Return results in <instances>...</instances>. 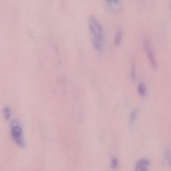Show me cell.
Masks as SVG:
<instances>
[{
  "mask_svg": "<svg viewBox=\"0 0 171 171\" xmlns=\"http://www.w3.org/2000/svg\"><path fill=\"white\" fill-rule=\"evenodd\" d=\"M122 31H118L116 33L114 40V44L116 46L118 47L120 45L122 40Z\"/></svg>",
  "mask_w": 171,
  "mask_h": 171,
  "instance_id": "cell-6",
  "label": "cell"
},
{
  "mask_svg": "<svg viewBox=\"0 0 171 171\" xmlns=\"http://www.w3.org/2000/svg\"><path fill=\"white\" fill-rule=\"evenodd\" d=\"M165 158L167 160L168 163L170 164L171 157L170 151L168 148H166L165 150Z\"/></svg>",
  "mask_w": 171,
  "mask_h": 171,
  "instance_id": "cell-10",
  "label": "cell"
},
{
  "mask_svg": "<svg viewBox=\"0 0 171 171\" xmlns=\"http://www.w3.org/2000/svg\"><path fill=\"white\" fill-rule=\"evenodd\" d=\"M107 3L110 4H116L119 3V0H106Z\"/></svg>",
  "mask_w": 171,
  "mask_h": 171,
  "instance_id": "cell-12",
  "label": "cell"
},
{
  "mask_svg": "<svg viewBox=\"0 0 171 171\" xmlns=\"http://www.w3.org/2000/svg\"><path fill=\"white\" fill-rule=\"evenodd\" d=\"M150 165V162L146 158H142L138 161L136 167V170L138 171H147Z\"/></svg>",
  "mask_w": 171,
  "mask_h": 171,
  "instance_id": "cell-4",
  "label": "cell"
},
{
  "mask_svg": "<svg viewBox=\"0 0 171 171\" xmlns=\"http://www.w3.org/2000/svg\"><path fill=\"white\" fill-rule=\"evenodd\" d=\"M138 92L139 95L144 96L145 95L146 93V89L144 83L140 82L139 83L138 86Z\"/></svg>",
  "mask_w": 171,
  "mask_h": 171,
  "instance_id": "cell-7",
  "label": "cell"
},
{
  "mask_svg": "<svg viewBox=\"0 0 171 171\" xmlns=\"http://www.w3.org/2000/svg\"><path fill=\"white\" fill-rule=\"evenodd\" d=\"M143 44L151 65L153 68L157 69L158 66L157 60L149 40L147 39L144 40Z\"/></svg>",
  "mask_w": 171,
  "mask_h": 171,
  "instance_id": "cell-3",
  "label": "cell"
},
{
  "mask_svg": "<svg viewBox=\"0 0 171 171\" xmlns=\"http://www.w3.org/2000/svg\"><path fill=\"white\" fill-rule=\"evenodd\" d=\"M131 75L132 79L133 81L136 80V67L134 62L132 63Z\"/></svg>",
  "mask_w": 171,
  "mask_h": 171,
  "instance_id": "cell-9",
  "label": "cell"
},
{
  "mask_svg": "<svg viewBox=\"0 0 171 171\" xmlns=\"http://www.w3.org/2000/svg\"><path fill=\"white\" fill-rule=\"evenodd\" d=\"M3 114L4 118L6 120H9L10 118L12 112L10 108L8 107L4 108L3 109Z\"/></svg>",
  "mask_w": 171,
  "mask_h": 171,
  "instance_id": "cell-8",
  "label": "cell"
},
{
  "mask_svg": "<svg viewBox=\"0 0 171 171\" xmlns=\"http://www.w3.org/2000/svg\"><path fill=\"white\" fill-rule=\"evenodd\" d=\"M138 113V109L136 108L133 110L130 114L129 121V126L130 128L133 127Z\"/></svg>",
  "mask_w": 171,
  "mask_h": 171,
  "instance_id": "cell-5",
  "label": "cell"
},
{
  "mask_svg": "<svg viewBox=\"0 0 171 171\" xmlns=\"http://www.w3.org/2000/svg\"><path fill=\"white\" fill-rule=\"evenodd\" d=\"M88 25L92 43L98 51L102 50L104 43V33L102 25L97 17L91 15L88 19Z\"/></svg>",
  "mask_w": 171,
  "mask_h": 171,
  "instance_id": "cell-1",
  "label": "cell"
},
{
  "mask_svg": "<svg viewBox=\"0 0 171 171\" xmlns=\"http://www.w3.org/2000/svg\"><path fill=\"white\" fill-rule=\"evenodd\" d=\"M10 131L11 136L15 144L21 148L25 147L22 128L19 121L16 119L12 121L10 124Z\"/></svg>",
  "mask_w": 171,
  "mask_h": 171,
  "instance_id": "cell-2",
  "label": "cell"
},
{
  "mask_svg": "<svg viewBox=\"0 0 171 171\" xmlns=\"http://www.w3.org/2000/svg\"><path fill=\"white\" fill-rule=\"evenodd\" d=\"M118 163V161L116 157H114L112 159L111 164L112 168H115L117 166Z\"/></svg>",
  "mask_w": 171,
  "mask_h": 171,
  "instance_id": "cell-11",
  "label": "cell"
}]
</instances>
